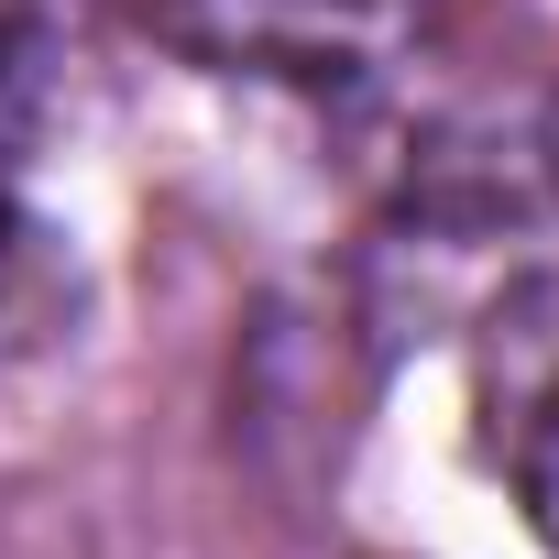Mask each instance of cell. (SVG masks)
Wrapping results in <instances>:
<instances>
[{
    "instance_id": "2",
    "label": "cell",
    "mask_w": 559,
    "mask_h": 559,
    "mask_svg": "<svg viewBox=\"0 0 559 559\" xmlns=\"http://www.w3.org/2000/svg\"><path fill=\"white\" fill-rule=\"evenodd\" d=\"M472 406H483V450L515 483L526 526L559 548V274H526V286L483 319Z\"/></svg>"
},
{
    "instance_id": "3",
    "label": "cell",
    "mask_w": 559,
    "mask_h": 559,
    "mask_svg": "<svg viewBox=\"0 0 559 559\" xmlns=\"http://www.w3.org/2000/svg\"><path fill=\"white\" fill-rule=\"evenodd\" d=\"M34 132H45V45L0 23V330H23L45 297V219H34Z\"/></svg>"
},
{
    "instance_id": "1",
    "label": "cell",
    "mask_w": 559,
    "mask_h": 559,
    "mask_svg": "<svg viewBox=\"0 0 559 559\" xmlns=\"http://www.w3.org/2000/svg\"><path fill=\"white\" fill-rule=\"evenodd\" d=\"M428 12L439 0H154V23L187 56L297 78V88H352V78L395 67L428 34Z\"/></svg>"
}]
</instances>
